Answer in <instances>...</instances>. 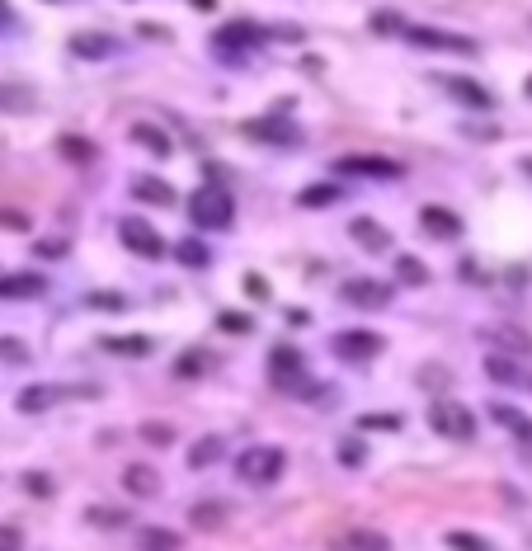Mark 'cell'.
Returning <instances> with one entry per match:
<instances>
[{"mask_svg": "<svg viewBox=\"0 0 532 551\" xmlns=\"http://www.w3.org/2000/svg\"><path fill=\"white\" fill-rule=\"evenodd\" d=\"M283 466H288V453L283 448H273V444H255V448H245L236 457V476L245 485H273L278 476H283Z\"/></svg>", "mask_w": 532, "mask_h": 551, "instance_id": "cell-1", "label": "cell"}, {"mask_svg": "<svg viewBox=\"0 0 532 551\" xmlns=\"http://www.w3.org/2000/svg\"><path fill=\"white\" fill-rule=\"evenodd\" d=\"M189 217H193V227H203V231H221V227H231V194L227 189H217V184H203L199 194H189Z\"/></svg>", "mask_w": 532, "mask_h": 551, "instance_id": "cell-2", "label": "cell"}, {"mask_svg": "<svg viewBox=\"0 0 532 551\" xmlns=\"http://www.w3.org/2000/svg\"><path fill=\"white\" fill-rule=\"evenodd\" d=\"M429 429L443 434V438H457V444H471L476 438V415L462 405V401H434L429 405Z\"/></svg>", "mask_w": 532, "mask_h": 551, "instance_id": "cell-3", "label": "cell"}, {"mask_svg": "<svg viewBox=\"0 0 532 551\" xmlns=\"http://www.w3.org/2000/svg\"><path fill=\"white\" fill-rule=\"evenodd\" d=\"M118 240L128 245L132 255H142V260H160L165 250H170L165 236L147 222V217H123V222H118Z\"/></svg>", "mask_w": 532, "mask_h": 551, "instance_id": "cell-4", "label": "cell"}, {"mask_svg": "<svg viewBox=\"0 0 532 551\" xmlns=\"http://www.w3.org/2000/svg\"><path fill=\"white\" fill-rule=\"evenodd\" d=\"M414 47H438V52H457V57H476L481 52V43H476L471 34H447V29H425V24H410V29H401Z\"/></svg>", "mask_w": 532, "mask_h": 551, "instance_id": "cell-5", "label": "cell"}, {"mask_svg": "<svg viewBox=\"0 0 532 551\" xmlns=\"http://www.w3.org/2000/svg\"><path fill=\"white\" fill-rule=\"evenodd\" d=\"M269 377H273V387L278 392H288V396H302V382H306V363H302V353L297 349H273L269 353Z\"/></svg>", "mask_w": 532, "mask_h": 551, "instance_id": "cell-6", "label": "cell"}, {"mask_svg": "<svg viewBox=\"0 0 532 551\" xmlns=\"http://www.w3.org/2000/svg\"><path fill=\"white\" fill-rule=\"evenodd\" d=\"M340 175H363V179H401V165L386 156H340L334 160Z\"/></svg>", "mask_w": 532, "mask_h": 551, "instance_id": "cell-7", "label": "cell"}, {"mask_svg": "<svg viewBox=\"0 0 532 551\" xmlns=\"http://www.w3.org/2000/svg\"><path fill=\"white\" fill-rule=\"evenodd\" d=\"M340 297L349 301V307H363V311H377L391 301V283H377V279H344Z\"/></svg>", "mask_w": 532, "mask_h": 551, "instance_id": "cell-8", "label": "cell"}, {"mask_svg": "<svg viewBox=\"0 0 532 551\" xmlns=\"http://www.w3.org/2000/svg\"><path fill=\"white\" fill-rule=\"evenodd\" d=\"M330 344H334V353L353 358V363H363V358H377V353L386 349V340L373 335V330H340V335H334Z\"/></svg>", "mask_w": 532, "mask_h": 551, "instance_id": "cell-9", "label": "cell"}, {"mask_svg": "<svg viewBox=\"0 0 532 551\" xmlns=\"http://www.w3.org/2000/svg\"><path fill=\"white\" fill-rule=\"evenodd\" d=\"M260 43H264V29L260 24H245V19H236V24L212 34V47H221V52H255Z\"/></svg>", "mask_w": 532, "mask_h": 551, "instance_id": "cell-10", "label": "cell"}, {"mask_svg": "<svg viewBox=\"0 0 532 551\" xmlns=\"http://www.w3.org/2000/svg\"><path fill=\"white\" fill-rule=\"evenodd\" d=\"M419 227H425L434 240H457L462 236V217L453 208H443V203H425V208H419Z\"/></svg>", "mask_w": 532, "mask_h": 551, "instance_id": "cell-11", "label": "cell"}, {"mask_svg": "<svg viewBox=\"0 0 532 551\" xmlns=\"http://www.w3.org/2000/svg\"><path fill=\"white\" fill-rule=\"evenodd\" d=\"M438 86L457 104H466V108H495V95L481 86V80H471V76H438Z\"/></svg>", "mask_w": 532, "mask_h": 551, "instance_id": "cell-12", "label": "cell"}, {"mask_svg": "<svg viewBox=\"0 0 532 551\" xmlns=\"http://www.w3.org/2000/svg\"><path fill=\"white\" fill-rule=\"evenodd\" d=\"M71 52L86 62H99V57H114L118 52V38L104 34V29H80V34H71Z\"/></svg>", "mask_w": 532, "mask_h": 551, "instance_id": "cell-13", "label": "cell"}, {"mask_svg": "<svg viewBox=\"0 0 532 551\" xmlns=\"http://www.w3.org/2000/svg\"><path fill=\"white\" fill-rule=\"evenodd\" d=\"M132 199H137V203H156V208H175V203H179L175 184H165L160 175H137V179H132Z\"/></svg>", "mask_w": 532, "mask_h": 551, "instance_id": "cell-14", "label": "cell"}, {"mask_svg": "<svg viewBox=\"0 0 532 551\" xmlns=\"http://www.w3.org/2000/svg\"><path fill=\"white\" fill-rule=\"evenodd\" d=\"M62 396H66V387H47V382H38V387H24L15 396V410L19 415H43V410H52Z\"/></svg>", "mask_w": 532, "mask_h": 551, "instance_id": "cell-15", "label": "cell"}, {"mask_svg": "<svg viewBox=\"0 0 532 551\" xmlns=\"http://www.w3.org/2000/svg\"><path fill=\"white\" fill-rule=\"evenodd\" d=\"M123 490L137 495V500H151V495H160V472H156V466L132 462V466H123Z\"/></svg>", "mask_w": 532, "mask_h": 551, "instance_id": "cell-16", "label": "cell"}, {"mask_svg": "<svg viewBox=\"0 0 532 551\" xmlns=\"http://www.w3.org/2000/svg\"><path fill=\"white\" fill-rule=\"evenodd\" d=\"M221 457H227V438H221V434H203L199 444H189V466H193V472H208V466H217Z\"/></svg>", "mask_w": 532, "mask_h": 551, "instance_id": "cell-17", "label": "cell"}, {"mask_svg": "<svg viewBox=\"0 0 532 551\" xmlns=\"http://www.w3.org/2000/svg\"><path fill=\"white\" fill-rule=\"evenodd\" d=\"M43 288H47V279H38V273H5V279H0V297L5 301H29Z\"/></svg>", "mask_w": 532, "mask_h": 551, "instance_id": "cell-18", "label": "cell"}, {"mask_svg": "<svg viewBox=\"0 0 532 551\" xmlns=\"http://www.w3.org/2000/svg\"><path fill=\"white\" fill-rule=\"evenodd\" d=\"M349 236L358 240V250H386V227L382 222H373V217H353L349 222Z\"/></svg>", "mask_w": 532, "mask_h": 551, "instance_id": "cell-19", "label": "cell"}, {"mask_svg": "<svg viewBox=\"0 0 532 551\" xmlns=\"http://www.w3.org/2000/svg\"><path fill=\"white\" fill-rule=\"evenodd\" d=\"M245 132H250V137H260V142H278V147H292V142H297V128H288V123H269V118H250Z\"/></svg>", "mask_w": 532, "mask_h": 551, "instance_id": "cell-20", "label": "cell"}, {"mask_svg": "<svg viewBox=\"0 0 532 551\" xmlns=\"http://www.w3.org/2000/svg\"><path fill=\"white\" fill-rule=\"evenodd\" d=\"M99 349L118 353V358H147V353H151V340H147V335H104Z\"/></svg>", "mask_w": 532, "mask_h": 551, "instance_id": "cell-21", "label": "cell"}, {"mask_svg": "<svg viewBox=\"0 0 532 551\" xmlns=\"http://www.w3.org/2000/svg\"><path fill=\"white\" fill-rule=\"evenodd\" d=\"M490 420L509 429L518 444H523V438H532V420L523 415V410H514V405H499V401H495V405H490Z\"/></svg>", "mask_w": 532, "mask_h": 551, "instance_id": "cell-22", "label": "cell"}, {"mask_svg": "<svg viewBox=\"0 0 532 551\" xmlns=\"http://www.w3.org/2000/svg\"><path fill=\"white\" fill-rule=\"evenodd\" d=\"M57 156L62 160H71V165H95V147L86 142V137H57Z\"/></svg>", "mask_w": 532, "mask_h": 551, "instance_id": "cell-23", "label": "cell"}, {"mask_svg": "<svg viewBox=\"0 0 532 551\" xmlns=\"http://www.w3.org/2000/svg\"><path fill=\"white\" fill-rule=\"evenodd\" d=\"M132 142L147 147V151H156V156H170V137H165L160 128H151V123H137L132 128Z\"/></svg>", "mask_w": 532, "mask_h": 551, "instance_id": "cell-24", "label": "cell"}, {"mask_svg": "<svg viewBox=\"0 0 532 551\" xmlns=\"http://www.w3.org/2000/svg\"><path fill=\"white\" fill-rule=\"evenodd\" d=\"M189 523H193V528H217V523H227V505H217V500L193 505L189 509Z\"/></svg>", "mask_w": 532, "mask_h": 551, "instance_id": "cell-25", "label": "cell"}, {"mask_svg": "<svg viewBox=\"0 0 532 551\" xmlns=\"http://www.w3.org/2000/svg\"><path fill=\"white\" fill-rule=\"evenodd\" d=\"M302 208H330V203H340V189L334 184H312V189H302L297 194Z\"/></svg>", "mask_w": 532, "mask_h": 551, "instance_id": "cell-26", "label": "cell"}, {"mask_svg": "<svg viewBox=\"0 0 532 551\" xmlns=\"http://www.w3.org/2000/svg\"><path fill=\"white\" fill-rule=\"evenodd\" d=\"M212 368V358H208V349H193V353H184L179 363H175V377H203Z\"/></svg>", "mask_w": 532, "mask_h": 551, "instance_id": "cell-27", "label": "cell"}, {"mask_svg": "<svg viewBox=\"0 0 532 551\" xmlns=\"http://www.w3.org/2000/svg\"><path fill=\"white\" fill-rule=\"evenodd\" d=\"M396 279L419 288V283H429V269H425V260H414V255H401V260H396Z\"/></svg>", "mask_w": 532, "mask_h": 551, "instance_id": "cell-28", "label": "cell"}, {"mask_svg": "<svg viewBox=\"0 0 532 551\" xmlns=\"http://www.w3.org/2000/svg\"><path fill=\"white\" fill-rule=\"evenodd\" d=\"M0 108H10V114H29V108H34V95L19 90V86H0Z\"/></svg>", "mask_w": 532, "mask_h": 551, "instance_id": "cell-29", "label": "cell"}, {"mask_svg": "<svg viewBox=\"0 0 532 551\" xmlns=\"http://www.w3.org/2000/svg\"><path fill=\"white\" fill-rule=\"evenodd\" d=\"M443 542L453 546V551H490V542H486L481 533H466V528H453V533H447Z\"/></svg>", "mask_w": 532, "mask_h": 551, "instance_id": "cell-30", "label": "cell"}, {"mask_svg": "<svg viewBox=\"0 0 532 551\" xmlns=\"http://www.w3.org/2000/svg\"><path fill=\"white\" fill-rule=\"evenodd\" d=\"M137 546H142V551H175V546H179V537H175L170 528H147Z\"/></svg>", "mask_w": 532, "mask_h": 551, "instance_id": "cell-31", "label": "cell"}, {"mask_svg": "<svg viewBox=\"0 0 532 551\" xmlns=\"http://www.w3.org/2000/svg\"><path fill=\"white\" fill-rule=\"evenodd\" d=\"M486 377H495V382H518L523 372L509 363V358H499V353H486Z\"/></svg>", "mask_w": 532, "mask_h": 551, "instance_id": "cell-32", "label": "cell"}, {"mask_svg": "<svg viewBox=\"0 0 532 551\" xmlns=\"http://www.w3.org/2000/svg\"><path fill=\"white\" fill-rule=\"evenodd\" d=\"M334 546H344V551H391V546H386V537H373V533H358V537L334 542Z\"/></svg>", "mask_w": 532, "mask_h": 551, "instance_id": "cell-33", "label": "cell"}, {"mask_svg": "<svg viewBox=\"0 0 532 551\" xmlns=\"http://www.w3.org/2000/svg\"><path fill=\"white\" fill-rule=\"evenodd\" d=\"M175 255H179V264H193V269L208 264V250H203L199 240H179V245H175Z\"/></svg>", "mask_w": 532, "mask_h": 551, "instance_id": "cell-34", "label": "cell"}, {"mask_svg": "<svg viewBox=\"0 0 532 551\" xmlns=\"http://www.w3.org/2000/svg\"><path fill=\"white\" fill-rule=\"evenodd\" d=\"M142 438H147V444H156V448H170L175 444V429L170 424H142Z\"/></svg>", "mask_w": 532, "mask_h": 551, "instance_id": "cell-35", "label": "cell"}, {"mask_svg": "<svg viewBox=\"0 0 532 551\" xmlns=\"http://www.w3.org/2000/svg\"><path fill=\"white\" fill-rule=\"evenodd\" d=\"M334 457H340L344 466H363V444H358V438H340V448H334Z\"/></svg>", "mask_w": 532, "mask_h": 551, "instance_id": "cell-36", "label": "cell"}, {"mask_svg": "<svg viewBox=\"0 0 532 551\" xmlns=\"http://www.w3.org/2000/svg\"><path fill=\"white\" fill-rule=\"evenodd\" d=\"M0 358H5V363H24V358H29V349H24V340L5 335V340H0Z\"/></svg>", "mask_w": 532, "mask_h": 551, "instance_id": "cell-37", "label": "cell"}, {"mask_svg": "<svg viewBox=\"0 0 532 551\" xmlns=\"http://www.w3.org/2000/svg\"><path fill=\"white\" fill-rule=\"evenodd\" d=\"M90 307H104V311H123V307H128V297H123V292H95V297H90Z\"/></svg>", "mask_w": 532, "mask_h": 551, "instance_id": "cell-38", "label": "cell"}, {"mask_svg": "<svg viewBox=\"0 0 532 551\" xmlns=\"http://www.w3.org/2000/svg\"><path fill=\"white\" fill-rule=\"evenodd\" d=\"M358 429H401V415H358Z\"/></svg>", "mask_w": 532, "mask_h": 551, "instance_id": "cell-39", "label": "cell"}, {"mask_svg": "<svg viewBox=\"0 0 532 551\" xmlns=\"http://www.w3.org/2000/svg\"><path fill=\"white\" fill-rule=\"evenodd\" d=\"M90 523H114V528H123L128 509H90Z\"/></svg>", "mask_w": 532, "mask_h": 551, "instance_id": "cell-40", "label": "cell"}, {"mask_svg": "<svg viewBox=\"0 0 532 551\" xmlns=\"http://www.w3.org/2000/svg\"><path fill=\"white\" fill-rule=\"evenodd\" d=\"M217 325H221V330H236V335H245V330H250V321H245L240 311H221Z\"/></svg>", "mask_w": 532, "mask_h": 551, "instance_id": "cell-41", "label": "cell"}, {"mask_svg": "<svg viewBox=\"0 0 532 551\" xmlns=\"http://www.w3.org/2000/svg\"><path fill=\"white\" fill-rule=\"evenodd\" d=\"M245 292L250 297H269V283H260V273H245Z\"/></svg>", "mask_w": 532, "mask_h": 551, "instance_id": "cell-42", "label": "cell"}, {"mask_svg": "<svg viewBox=\"0 0 532 551\" xmlns=\"http://www.w3.org/2000/svg\"><path fill=\"white\" fill-rule=\"evenodd\" d=\"M24 485L38 490V495H47V490H52V481H43V476H24Z\"/></svg>", "mask_w": 532, "mask_h": 551, "instance_id": "cell-43", "label": "cell"}, {"mask_svg": "<svg viewBox=\"0 0 532 551\" xmlns=\"http://www.w3.org/2000/svg\"><path fill=\"white\" fill-rule=\"evenodd\" d=\"M0 29H15V10L5 5V0H0Z\"/></svg>", "mask_w": 532, "mask_h": 551, "instance_id": "cell-44", "label": "cell"}, {"mask_svg": "<svg viewBox=\"0 0 532 551\" xmlns=\"http://www.w3.org/2000/svg\"><path fill=\"white\" fill-rule=\"evenodd\" d=\"M193 5H203V10H212V0H193Z\"/></svg>", "mask_w": 532, "mask_h": 551, "instance_id": "cell-45", "label": "cell"}, {"mask_svg": "<svg viewBox=\"0 0 532 551\" xmlns=\"http://www.w3.org/2000/svg\"><path fill=\"white\" fill-rule=\"evenodd\" d=\"M523 90H527V95H532V76H527V86H523Z\"/></svg>", "mask_w": 532, "mask_h": 551, "instance_id": "cell-46", "label": "cell"}]
</instances>
